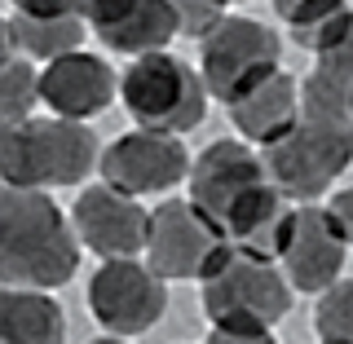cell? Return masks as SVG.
Segmentation results:
<instances>
[{"label":"cell","mask_w":353,"mask_h":344,"mask_svg":"<svg viewBox=\"0 0 353 344\" xmlns=\"http://www.w3.org/2000/svg\"><path fill=\"white\" fill-rule=\"evenodd\" d=\"M190 150H185L181 132H159V128H132L124 137H115L102 150V181L119 185V190L146 199V194H163L172 185H181L190 176Z\"/></svg>","instance_id":"30bf717a"},{"label":"cell","mask_w":353,"mask_h":344,"mask_svg":"<svg viewBox=\"0 0 353 344\" xmlns=\"http://www.w3.org/2000/svg\"><path fill=\"white\" fill-rule=\"evenodd\" d=\"M234 252V239L194 199H163L150 212L146 261L168 283H203Z\"/></svg>","instance_id":"52a82bcc"},{"label":"cell","mask_w":353,"mask_h":344,"mask_svg":"<svg viewBox=\"0 0 353 344\" xmlns=\"http://www.w3.org/2000/svg\"><path fill=\"white\" fill-rule=\"evenodd\" d=\"M283 66V36L261 18L225 14L208 36H199V71L212 102L230 106L248 88L270 80Z\"/></svg>","instance_id":"8992f818"},{"label":"cell","mask_w":353,"mask_h":344,"mask_svg":"<svg viewBox=\"0 0 353 344\" xmlns=\"http://www.w3.org/2000/svg\"><path fill=\"white\" fill-rule=\"evenodd\" d=\"M274 9L287 27V40L305 53H323L353 14L349 0H274Z\"/></svg>","instance_id":"d6986e66"},{"label":"cell","mask_w":353,"mask_h":344,"mask_svg":"<svg viewBox=\"0 0 353 344\" xmlns=\"http://www.w3.org/2000/svg\"><path fill=\"white\" fill-rule=\"evenodd\" d=\"M66 318L44 287H5L0 292V344H62Z\"/></svg>","instance_id":"e0dca14e"},{"label":"cell","mask_w":353,"mask_h":344,"mask_svg":"<svg viewBox=\"0 0 353 344\" xmlns=\"http://www.w3.org/2000/svg\"><path fill=\"white\" fill-rule=\"evenodd\" d=\"M314 336L323 344H353V279H336L318 296Z\"/></svg>","instance_id":"44dd1931"},{"label":"cell","mask_w":353,"mask_h":344,"mask_svg":"<svg viewBox=\"0 0 353 344\" xmlns=\"http://www.w3.org/2000/svg\"><path fill=\"white\" fill-rule=\"evenodd\" d=\"M159 270L137 256H110L88 279V314L110 336H146L168 314V287Z\"/></svg>","instance_id":"ba28073f"},{"label":"cell","mask_w":353,"mask_h":344,"mask_svg":"<svg viewBox=\"0 0 353 344\" xmlns=\"http://www.w3.org/2000/svg\"><path fill=\"white\" fill-rule=\"evenodd\" d=\"M203 318L212 344H270L274 323L296 305V287L279 261L230 252L203 283Z\"/></svg>","instance_id":"7a4b0ae2"},{"label":"cell","mask_w":353,"mask_h":344,"mask_svg":"<svg viewBox=\"0 0 353 344\" xmlns=\"http://www.w3.org/2000/svg\"><path fill=\"white\" fill-rule=\"evenodd\" d=\"M88 14L71 9V14H14L5 18V53H22L31 62H53L62 53L80 49L88 36Z\"/></svg>","instance_id":"2e32d148"},{"label":"cell","mask_w":353,"mask_h":344,"mask_svg":"<svg viewBox=\"0 0 353 344\" xmlns=\"http://www.w3.org/2000/svg\"><path fill=\"white\" fill-rule=\"evenodd\" d=\"M22 14H71V9H84V0H9Z\"/></svg>","instance_id":"cb8c5ba5"},{"label":"cell","mask_w":353,"mask_h":344,"mask_svg":"<svg viewBox=\"0 0 353 344\" xmlns=\"http://www.w3.org/2000/svg\"><path fill=\"white\" fill-rule=\"evenodd\" d=\"M234 5H252V0H234Z\"/></svg>","instance_id":"d4e9b609"},{"label":"cell","mask_w":353,"mask_h":344,"mask_svg":"<svg viewBox=\"0 0 353 344\" xmlns=\"http://www.w3.org/2000/svg\"><path fill=\"white\" fill-rule=\"evenodd\" d=\"M102 163V141L88 119H22L0 128V176L5 185L27 190H58V185H84L88 172Z\"/></svg>","instance_id":"3957f363"},{"label":"cell","mask_w":353,"mask_h":344,"mask_svg":"<svg viewBox=\"0 0 353 344\" xmlns=\"http://www.w3.org/2000/svg\"><path fill=\"white\" fill-rule=\"evenodd\" d=\"M305 110H331V115H353V14L340 27V36L314 53V71L301 80Z\"/></svg>","instance_id":"ac0fdd59"},{"label":"cell","mask_w":353,"mask_h":344,"mask_svg":"<svg viewBox=\"0 0 353 344\" xmlns=\"http://www.w3.org/2000/svg\"><path fill=\"white\" fill-rule=\"evenodd\" d=\"M230 5H234V0H172L176 22H181V36H194V40L208 36V31L225 18Z\"/></svg>","instance_id":"7402d4cb"},{"label":"cell","mask_w":353,"mask_h":344,"mask_svg":"<svg viewBox=\"0 0 353 344\" xmlns=\"http://www.w3.org/2000/svg\"><path fill=\"white\" fill-rule=\"evenodd\" d=\"M93 36L115 53L141 58V53L168 49L181 36L172 0H84Z\"/></svg>","instance_id":"4fadbf2b"},{"label":"cell","mask_w":353,"mask_h":344,"mask_svg":"<svg viewBox=\"0 0 353 344\" xmlns=\"http://www.w3.org/2000/svg\"><path fill=\"white\" fill-rule=\"evenodd\" d=\"M327 212L336 216L340 234H345V239H349V247H353V185H340V190L327 199Z\"/></svg>","instance_id":"603a6c76"},{"label":"cell","mask_w":353,"mask_h":344,"mask_svg":"<svg viewBox=\"0 0 353 344\" xmlns=\"http://www.w3.org/2000/svg\"><path fill=\"white\" fill-rule=\"evenodd\" d=\"M71 221L80 230L84 252H93V256H146L150 212L141 208L137 194L119 190V185H84L71 208Z\"/></svg>","instance_id":"8fae6325"},{"label":"cell","mask_w":353,"mask_h":344,"mask_svg":"<svg viewBox=\"0 0 353 344\" xmlns=\"http://www.w3.org/2000/svg\"><path fill=\"white\" fill-rule=\"evenodd\" d=\"M345 256H349V239L340 234L327 203H318V199L314 203H296L292 239H287V252H283V270L296 292L323 296L345 274Z\"/></svg>","instance_id":"7c38bea8"},{"label":"cell","mask_w":353,"mask_h":344,"mask_svg":"<svg viewBox=\"0 0 353 344\" xmlns=\"http://www.w3.org/2000/svg\"><path fill=\"white\" fill-rule=\"evenodd\" d=\"M80 230L49 190H0V283L5 287H66L80 270Z\"/></svg>","instance_id":"6da1fadb"},{"label":"cell","mask_w":353,"mask_h":344,"mask_svg":"<svg viewBox=\"0 0 353 344\" xmlns=\"http://www.w3.org/2000/svg\"><path fill=\"white\" fill-rule=\"evenodd\" d=\"M230 124L243 141H252L256 150L274 146L279 137H287L296 124H301L305 115V88L296 80L292 71H274L270 80H261L256 88H248V93L239 97V102H230Z\"/></svg>","instance_id":"9a60e30c"},{"label":"cell","mask_w":353,"mask_h":344,"mask_svg":"<svg viewBox=\"0 0 353 344\" xmlns=\"http://www.w3.org/2000/svg\"><path fill=\"white\" fill-rule=\"evenodd\" d=\"M265 168L274 185L296 199L314 203L353 168V115H331V110H305L301 124L274 146H265Z\"/></svg>","instance_id":"277c9868"},{"label":"cell","mask_w":353,"mask_h":344,"mask_svg":"<svg viewBox=\"0 0 353 344\" xmlns=\"http://www.w3.org/2000/svg\"><path fill=\"white\" fill-rule=\"evenodd\" d=\"M36 102H40L36 62L22 58V53H5V66H0V128L31 119L36 115Z\"/></svg>","instance_id":"ffe728a7"},{"label":"cell","mask_w":353,"mask_h":344,"mask_svg":"<svg viewBox=\"0 0 353 344\" xmlns=\"http://www.w3.org/2000/svg\"><path fill=\"white\" fill-rule=\"evenodd\" d=\"M119 97V75L106 66V58L88 49H71L62 58L44 62L40 71V102L53 115L66 119H93Z\"/></svg>","instance_id":"5bb4252c"},{"label":"cell","mask_w":353,"mask_h":344,"mask_svg":"<svg viewBox=\"0 0 353 344\" xmlns=\"http://www.w3.org/2000/svg\"><path fill=\"white\" fill-rule=\"evenodd\" d=\"M185 181H190V199L230 234L234 216L274 181V176L265 168V154H256L252 141L216 137L212 146H203L194 154Z\"/></svg>","instance_id":"9c48e42d"},{"label":"cell","mask_w":353,"mask_h":344,"mask_svg":"<svg viewBox=\"0 0 353 344\" xmlns=\"http://www.w3.org/2000/svg\"><path fill=\"white\" fill-rule=\"evenodd\" d=\"M119 102L132 115V124L185 137L190 128L203 124L212 93L203 84V71H194L168 49H154L132 58L128 71L119 75Z\"/></svg>","instance_id":"5b68a950"}]
</instances>
